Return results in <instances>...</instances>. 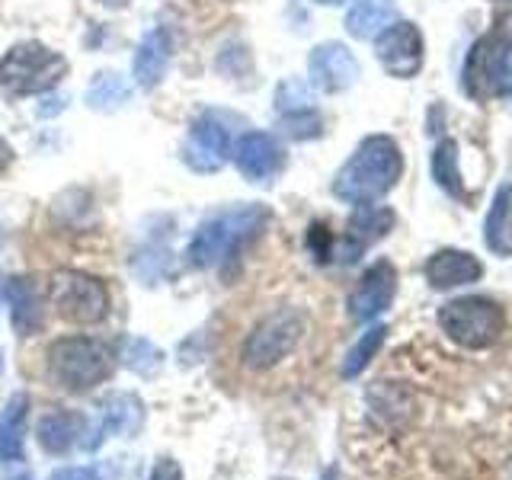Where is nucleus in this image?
I'll return each mask as SVG.
<instances>
[{"instance_id": "16", "label": "nucleus", "mask_w": 512, "mask_h": 480, "mask_svg": "<svg viewBox=\"0 0 512 480\" xmlns=\"http://www.w3.org/2000/svg\"><path fill=\"white\" fill-rule=\"evenodd\" d=\"M173 58V39L164 26H154L141 36L138 52H135V84L141 90H154L160 87L167 68Z\"/></svg>"}, {"instance_id": "21", "label": "nucleus", "mask_w": 512, "mask_h": 480, "mask_svg": "<svg viewBox=\"0 0 512 480\" xmlns=\"http://www.w3.org/2000/svg\"><path fill=\"white\" fill-rule=\"evenodd\" d=\"M103 410V436H135L141 429L144 410L135 394H112Z\"/></svg>"}, {"instance_id": "12", "label": "nucleus", "mask_w": 512, "mask_h": 480, "mask_svg": "<svg viewBox=\"0 0 512 480\" xmlns=\"http://www.w3.org/2000/svg\"><path fill=\"white\" fill-rule=\"evenodd\" d=\"M311 84L324 93H343L359 80V61L343 42H324L317 45L308 58Z\"/></svg>"}, {"instance_id": "24", "label": "nucleus", "mask_w": 512, "mask_h": 480, "mask_svg": "<svg viewBox=\"0 0 512 480\" xmlns=\"http://www.w3.org/2000/svg\"><path fill=\"white\" fill-rule=\"evenodd\" d=\"M384 336H388V327H372V330H365V333L359 336V343L352 346V349L346 352V359H343V378H356V375L365 372L368 362H372V359L378 356V349H381V343H384Z\"/></svg>"}, {"instance_id": "10", "label": "nucleus", "mask_w": 512, "mask_h": 480, "mask_svg": "<svg viewBox=\"0 0 512 480\" xmlns=\"http://www.w3.org/2000/svg\"><path fill=\"white\" fill-rule=\"evenodd\" d=\"M375 55L391 77L407 80L423 68V36L413 23H391L375 42Z\"/></svg>"}, {"instance_id": "32", "label": "nucleus", "mask_w": 512, "mask_h": 480, "mask_svg": "<svg viewBox=\"0 0 512 480\" xmlns=\"http://www.w3.org/2000/svg\"><path fill=\"white\" fill-rule=\"evenodd\" d=\"M48 103H52V106H39L36 116H52V112H58L64 106V100H48Z\"/></svg>"}, {"instance_id": "30", "label": "nucleus", "mask_w": 512, "mask_h": 480, "mask_svg": "<svg viewBox=\"0 0 512 480\" xmlns=\"http://www.w3.org/2000/svg\"><path fill=\"white\" fill-rule=\"evenodd\" d=\"M52 480H100L93 471H87V468H61V471H55L52 474Z\"/></svg>"}, {"instance_id": "23", "label": "nucleus", "mask_w": 512, "mask_h": 480, "mask_svg": "<svg viewBox=\"0 0 512 480\" xmlns=\"http://www.w3.org/2000/svg\"><path fill=\"white\" fill-rule=\"evenodd\" d=\"M80 420L68 410H48L39 420V445L48 455H64L77 439Z\"/></svg>"}, {"instance_id": "18", "label": "nucleus", "mask_w": 512, "mask_h": 480, "mask_svg": "<svg viewBox=\"0 0 512 480\" xmlns=\"http://www.w3.org/2000/svg\"><path fill=\"white\" fill-rule=\"evenodd\" d=\"M484 244L496 256L512 253V186L509 183H503L493 196V205L484 218Z\"/></svg>"}, {"instance_id": "26", "label": "nucleus", "mask_w": 512, "mask_h": 480, "mask_svg": "<svg viewBox=\"0 0 512 480\" xmlns=\"http://www.w3.org/2000/svg\"><path fill=\"white\" fill-rule=\"evenodd\" d=\"M279 128H282V135H288V138L308 141V138H317L320 132H324V119H320L314 109H298V112H285Z\"/></svg>"}, {"instance_id": "33", "label": "nucleus", "mask_w": 512, "mask_h": 480, "mask_svg": "<svg viewBox=\"0 0 512 480\" xmlns=\"http://www.w3.org/2000/svg\"><path fill=\"white\" fill-rule=\"evenodd\" d=\"M103 7H109V10H125L128 4H132V0H100Z\"/></svg>"}, {"instance_id": "7", "label": "nucleus", "mask_w": 512, "mask_h": 480, "mask_svg": "<svg viewBox=\"0 0 512 480\" xmlns=\"http://www.w3.org/2000/svg\"><path fill=\"white\" fill-rule=\"evenodd\" d=\"M301 336H304V314L295 308H279L266 314L260 324L250 330L244 349H240V359H244V365L253 368V372H266V368L292 356L295 346L301 343Z\"/></svg>"}, {"instance_id": "29", "label": "nucleus", "mask_w": 512, "mask_h": 480, "mask_svg": "<svg viewBox=\"0 0 512 480\" xmlns=\"http://www.w3.org/2000/svg\"><path fill=\"white\" fill-rule=\"evenodd\" d=\"M148 480H183V471H180V464H176L173 458H160L154 464V471Z\"/></svg>"}, {"instance_id": "36", "label": "nucleus", "mask_w": 512, "mask_h": 480, "mask_svg": "<svg viewBox=\"0 0 512 480\" xmlns=\"http://www.w3.org/2000/svg\"><path fill=\"white\" fill-rule=\"evenodd\" d=\"M0 301H4V285H0Z\"/></svg>"}, {"instance_id": "6", "label": "nucleus", "mask_w": 512, "mask_h": 480, "mask_svg": "<svg viewBox=\"0 0 512 480\" xmlns=\"http://www.w3.org/2000/svg\"><path fill=\"white\" fill-rule=\"evenodd\" d=\"M439 324L448 333V340L464 346V349H487L503 336L506 330V314L496 301L468 295L442 304Z\"/></svg>"}, {"instance_id": "28", "label": "nucleus", "mask_w": 512, "mask_h": 480, "mask_svg": "<svg viewBox=\"0 0 512 480\" xmlns=\"http://www.w3.org/2000/svg\"><path fill=\"white\" fill-rule=\"evenodd\" d=\"M276 109L282 112H298V109H311V90L301 84V80H282L276 90Z\"/></svg>"}, {"instance_id": "25", "label": "nucleus", "mask_w": 512, "mask_h": 480, "mask_svg": "<svg viewBox=\"0 0 512 480\" xmlns=\"http://www.w3.org/2000/svg\"><path fill=\"white\" fill-rule=\"evenodd\" d=\"M432 176L448 192V196H461V173H458V148L455 141H442L432 151Z\"/></svg>"}, {"instance_id": "8", "label": "nucleus", "mask_w": 512, "mask_h": 480, "mask_svg": "<svg viewBox=\"0 0 512 480\" xmlns=\"http://www.w3.org/2000/svg\"><path fill=\"white\" fill-rule=\"evenodd\" d=\"M509 68H512V36L496 29L480 39L471 48L468 61H464V90L474 100H487L493 93H503Z\"/></svg>"}, {"instance_id": "13", "label": "nucleus", "mask_w": 512, "mask_h": 480, "mask_svg": "<svg viewBox=\"0 0 512 480\" xmlns=\"http://www.w3.org/2000/svg\"><path fill=\"white\" fill-rule=\"evenodd\" d=\"M234 164L240 170V176L250 183H266L272 180L282 167H285V151L282 144L272 138L269 132H247L234 144Z\"/></svg>"}, {"instance_id": "27", "label": "nucleus", "mask_w": 512, "mask_h": 480, "mask_svg": "<svg viewBox=\"0 0 512 480\" xmlns=\"http://www.w3.org/2000/svg\"><path fill=\"white\" fill-rule=\"evenodd\" d=\"M125 365L138 375H154L160 368V352L148 340H128L125 343Z\"/></svg>"}, {"instance_id": "5", "label": "nucleus", "mask_w": 512, "mask_h": 480, "mask_svg": "<svg viewBox=\"0 0 512 480\" xmlns=\"http://www.w3.org/2000/svg\"><path fill=\"white\" fill-rule=\"evenodd\" d=\"M48 304L61 320L90 327L100 324L109 314V288L103 279L80 269H58L48 276Z\"/></svg>"}, {"instance_id": "1", "label": "nucleus", "mask_w": 512, "mask_h": 480, "mask_svg": "<svg viewBox=\"0 0 512 480\" xmlns=\"http://www.w3.org/2000/svg\"><path fill=\"white\" fill-rule=\"evenodd\" d=\"M400 173H404V154H400L397 141L388 135H368L336 173L333 192L343 202L372 205L397 186Z\"/></svg>"}, {"instance_id": "14", "label": "nucleus", "mask_w": 512, "mask_h": 480, "mask_svg": "<svg viewBox=\"0 0 512 480\" xmlns=\"http://www.w3.org/2000/svg\"><path fill=\"white\" fill-rule=\"evenodd\" d=\"M394 228V212L391 208H381V205H359V212H352L349 224H346V240H343V250H340V260L343 263H356L359 256L381 240Z\"/></svg>"}, {"instance_id": "20", "label": "nucleus", "mask_w": 512, "mask_h": 480, "mask_svg": "<svg viewBox=\"0 0 512 480\" xmlns=\"http://www.w3.org/2000/svg\"><path fill=\"white\" fill-rule=\"evenodd\" d=\"M26 410H29V397L16 394V397H10L4 416H0V464H10V461L23 458Z\"/></svg>"}, {"instance_id": "31", "label": "nucleus", "mask_w": 512, "mask_h": 480, "mask_svg": "<svg viewBox=\"0 0 512 480\" xmlns=\"http://www.w3.org/2000/svg\"><path fill=\"white\" fill-rule=\"evenodd\" d=\"M10 160H13V148H10L4 138H0V173L10 167Z\"/></svg>"}, {"instance_id": "35", "label": "nucleus", "mask_w": 512, "mask_h": 480, "mask_svg": "<svg viewBox=\"0 0 512 480\" xmlns=\"http://www.w3.org/2000/svg\"><path fill=\"white\" fill-rule=\"evenodd\" d=\"M324 480H340V477H336V468H330V471L324 474Z\"/></svg>"}, {"instance_id": "9", "label": "nucleus", "mask_w": 512, "mask_h": 480, "mask_svg": "<svg viewBox=\"0 0 512 480\" xmlns=\"http://www.w3.org/2000/svg\"><path fill=\"white\" fill-rule=\"evenodd\" d=\"M231 128L218 112H202L189 125V138L183 144V164L196 173H218L231 157Z\"/></svg>"}, {"instance_id": "34", "label": "nucleus", "mask_w": 512, "mask_h": 480, "mask_svg": "<svg viewBox=\"0 0 512 480\" xmlns=\"http://www.w3.org/2000/svg\"><path fill=\"white\" fill-rule=\"evenodd\" d=\"M314 4H327V7H333V4H346V0H314Z\"/></svg>"}, {"instance_id": "2", "label": "nucleus", "mask_w": 512, "mask_h": 480, "mask_svg": "<svg viewBox=\"0 0 512 480\" xmlns=\"http://www.w3.org/2000/svg\"><path fill=\"white\" fill-rule=\"evenodd\" d=\"M266 221H269V208L260 202L237 205V208H228V212L212 215L199 224V231L189 240V250H186L189 266H196V269L218 266L224 256L237 253L244 240L260 234L266 228Z\"/></svg>"}, {"instance_id": "4", "label": "nucleus", "mask_w": 512, "mask_h": 480, "mask_svg": "<svg viewBox=\"0 0 512 480\" xmlns=\"http://www.w3.org/2000/svg\"><path fill=\"white\" fill-rule=\"evenodd\" d=\"M48 375L58 384V388L68 391H90L93 384H103L116 359L112 352L100 343L90 340V336H61L52 346H48Z\"/></svg>"}, {"instance_id": "17", "label": "nucleus", "mask_w": 512, "mask_h": 480, "mask_svg": "<svg viewBox=\"0 0 512 480\" xmlns=\"http://www.w3.org/2000/svg\"><path fill=\"white\" fill-rule=\"evenodd\" d=\"M7 298H10V314H13V330L20 336H36L45 324V311H42V295L36 282L29 276L10 279L7 285Z\"/></svg>"}, {"instance_id": "22", "label": "nucleus", "mask_w": 512, "mask_h": 480, "mask_svg": "<svg viewBox=\"0 0 512 480\" xmlns=\"http://www.w3.org/2000/svg\"><path fill=\"white\" fill-rule=\"evenodd\" d=\"M132 100V84L116 71H100L87 87V106L96 112H116Z\"/></svg>"}, {"instance_id": "11", "label": "nucleus", "mask_w": 512, "mask_h": 480, "mask_svg": "<svg viewBox=\"0 0 512 480\" xmlns=\"http://www.w3.org/2000/svg\"><path fill=\"white\" fill-rule=\"evenodd\" d=\"M397 295V272L388 260H378L375 266L365 269V276L359 285L352 288L349 295V317L365 324V320H375L391 308V301Z\"/></svg>"}, {"instance_id": "15", "label": "nucleus", "mask_w": 512, "mask_h": 480, "mask_svg": "<svg viewBox=\"0 0 512 480\" xmlns=\"http://www.w3.org/2000/svg\"><path fill=\"white\" fill-rule=\"evenodd\" d=\"M480 276H484V266L468 250H439L426 260V282L432 288H439V292L474 285Z\"/></svg>"}, {"instance_id": "19", "label": "nucleus", "mask_w": 512, "mask_h": 480, "mask_svg": "<svg viewBox=\"0 0 512 480\" xmlns=\"http://www.w3.org/2000/svg\"><path fill=\"white\" fill-rule=\"evenodd\" d=\"M394 23V7L388 0H356L346 13V29L352 39H378Z\"/></svg>"}, {"instance_id": "37", "label": "nucleus", "mask_w": 512, "mask_h": 480, "mask_svg": "<svg viewBox=\"0 0 512 480\" xmlns=\"http://www.w3.org/2000/svg\"><path fill=\"white\" fill-rule=\"evenodd\" d=\"M20 480H29V477H20Z\"/></svg>"}, {"instance_id": "3", "label": "nucleus", "mask_w": 512, "mask_h": 480, "mask_svg": "<svg viewBox=\"0 0 512 480\" xmlns=\"http://www.w3.org/2000/svg\"><path fill=\"white\" fill-rule=\"evenodd\" d=\"M68 58L42 42H20L0 58V93L10 100L20 96H42L68 77Z\"/></svg>"}]
</instances>
